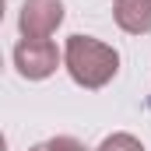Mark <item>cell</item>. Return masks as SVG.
Masks as SVG:
<instances>
[{
  "label": "cell",
  "mask_w": 151,
  "mask_h": 151,
  "mask_svg": "<svg viewBox=\"0 0 151 151\" xmlns=\"http://www.w3.org/2000/svg\"><path fill=\"white\" fill-rule=\"evenodd\" d=\"M63 63L81 88H102L119 70V53L91 35H70L63 49Z\"/></svg>",
  "instance_id": "cell-1"
},
{
  "label": "cell",
  "mask_w": 151,
  "mask_h": 151,
  "mask_svg": "<svg viewBox=\"0 0 151 151\" xmlns=\"http://www.w3.org/2000/svg\"><path fill=\"white\" fill-rule=\"evenodd\" d=\"M56 63H60V53H56V46L49 39H21L14 46V67H18V74L28 77V81L49 77L56 70Z\"/></svg>",
  "instance_id": "cell-2"
},
{
  "label": "cell",
  "mask_w": 151,
  "mask_h": 151,
  "mask_svg": "<svg viewBox=\"0 0 151 151\" xmlns=\"http://www.w3.org/2000/svg\"><path fill=\"white\" fill-rule=\"evenodd\" d=\"M63 21V0H25L21 7V35L25 39H49Z\"/></svg>",
  "instance_id": "cell-3"
},
{
  "label": "cell",
  "mask_w": 151,
  "mask_h": 151,
  "mask_svg": "<svg viewBox=\"0 0 151 151\" xmlns=\"http://www.w3.org/2000/svg\"><path fill=\"white\" fill-rule=\"evenodd\" d=\"M113 18L123 32L144 35V32H151V0H116Z\"/></svg>",
  "instance_id": "cell-4"
},
{
  "label": "cell",
  "mask_w": 151,
  "mask_h": 151,
  "mask_svg": "<svg viewBox=\"0 0 151 151\" xmlns=\"http://www.w3.org/2000/svg\"><path fill=\"white\" fill-rule=\"evenodd\" d=\"M99 151H144V144L137 141V137H130V134H113V137H106Z\"/></svg>",
  "instance_id": "cell-5"
},
{
  "label": "cell",
  "mask_w": 151,
  "mask_h": 151,
  "mask_svg": "<svg viewBox=\"0 0 151 151\" xmlns=\"http://www.w3.org/2000/svg\"><path fill=\"white\" fill-rule=\"evenodd\" d=\"M42 148H46V151H84L74 137H53V141H46Z\"/></svg>",
  "instance_id": "cell-6"
}]
</instances>
